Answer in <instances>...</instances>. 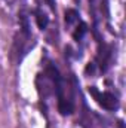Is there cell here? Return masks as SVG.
I'll return each instance as SVG.
<instances>
[{"label": "cell", "mask_w": 126, "mask_h": 128, "mask_svg": "<svg viewBox=\"0 0 126 128\" xmlns=\"http://www.w3.org/2000/svg\"><path fill=\"white\" fill-rule=\"evenodd\" d=\"M89 92L95 97V100L98 101V104L102 106V107L107 109V110H116V109L119 107V100H117V97L114 96V94H111V92H99V91L95 90V86L89 88Z\"/></svg>", "instance_id": "7a4b0ae2"}, {"label": "cell", "mask_w": 126, "mask_h": 128, "mask_svg": "<svg viewBox=\"0 0 126 128\" xmlns=\"http://www.w3.org/2000/svg\"><path fill=\"white\" fill-rule=\"evenodd\" d=\"M46 76L54 84V92L58 97V110L61 112V115L73 113L74 101H73V91H71V86L68 85V82L64 78H61V74L55 66L48 67Z\"/></svg>", "instance_id": "6da1fadb"}, {"label": "cell", "mask_w": 126, "mask_h": 128, "mask_svg": "<svg viewBox=\"0 0 126 128\" xmlns=\"http://www.w3.org/2000/svg\"><path fill=\"white\" fill-rule=\"evenodd\" d=\"M88 32V27H86V24L85 22H80V26H77V28H76V32H74V39L76 40H80L83 36H85V33Z\"/></svg>", "instance_id": "5b68a950"}, {"label": "cell", "mask_w": 126, "mask_h": 128, "mask_svg": "<svg viewBox=\"0 0 126 128\" xmlns=\"http://www.w3.org/2000/svg\"><path fill=\"white\" fill-rule=\"evenodd\" d=\"M77 21H79V14L74 9H70V10L65 12V24L67 26H73Z\"/></svg>", "instance_id": "277c9868"}, {"label": "cell", "mask_w": 126, "mask_h": 128, "mask_svg": "<svg viewBox=\"0 0 126 128\" xmlns=\"http://www.w3.org/2000/svg\"><path fill=\"white\" fill-rule=\"evenodd\" d=\"M36 21H37V26H39L42 30H45V28H46V26H48V22H49V20H48L46 14H45V12H42L40 9H37V10H36Z\"/></svg>", "instance_id": "3957f363"}, {"label": "cell", "mask_w": 126, "mask_h": 128, "mask_svg": "<svg viewBox=\"0 0 126 128\" xmlns=\"http://www.w3.org/2000/svg\"><path fill=\"white\" fill-rule=\"evenodd\" d=\"M48 2V4L52 8V9H55V0H46Z\"/></svg>", "instance_id": "8992f818"}]
</instances>
